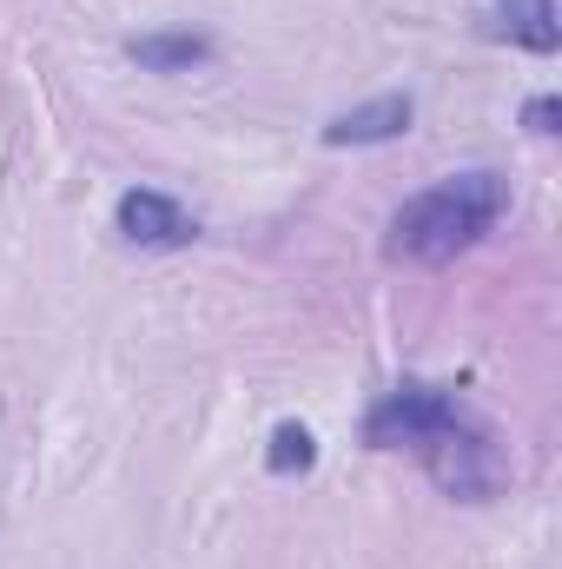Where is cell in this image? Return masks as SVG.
<instances>
[{
	"label": "cell",
	"instance_id": "7a4b0ae2",
	"mask_svg": "<svg viewBox=\"0 0 562 569\" xmlns=\"http://www.w3.org/2000/svg\"><path fill=\"white\" fill-rule=\"evenodd\" d=\"M418 457H423V470L450 490V497H463V503H483L490 490H496V457H490V437L483 430H470L463 418H450L443 430H430L418 443Z\"/></svg>",
	"mask_w": 562,
	"mask_h": 569
},
{
	"label": "cell",
	"instance_id": "277c9868",
	"mask_svg": "<svg viewBox=\"0 0 562 569\" xmlns=\"http://www.w3.org/2000/svg\"><path fill=\"white\" fill-rule=\"evenodd\" d=\"M120 232L133 239V246H192L199 239V219L179 206V199H165V192H145V186H133V192H120Z\"/></svg>",
	"mask_w": 562,
	"mask_h": 569
},
{
	"label": "cell",
	"instance_id": "3957f363",
	"mask_svg": "<svg viewBox=\"0 0 562 569\" xmlns=\"http://www.w3.org/2000/svg\"><path fill=\"white\" fill-rule=\"evenodd\" d=\"M456 418V398L443 391V385H398V391H384L378 405H371V418H364V443L371 450H418L430 430H443Z\"/></svg>",
	"mask_w": 562,
	"mask_h": 569
},
{
	"label": "cell",
	"instance_id": "8992f818",
	"mask_svg": "<svg viewBox=\"0 0 562 569\" xmlns=\"http://www.w3.org/2000/svg\"><path fill=\"white\" fill-rule=\"evenodd\" d=\"M490 40H516L530 53H556L562 47L556 0H490Z\"/></svg>",
	"mask_w": 562,
	"mask_h": 569
},
{
	"label": "cell",
	"instance_id": "ba28073f",
	"mask_svg": "<svg viewBox=\"0 0 562 569\" xmlns=\"http://www.w3.org/2000/svg\"><path fill=\"white\" fill-rule=\"evenodd\" d=\"M265 463H272V477L311 470V463H318V443H311V430H304V425H279V430H272V450H265Z\"/></svg>",
	"mask_w": 562,
	"mask_h": 569
},
{
	"label": "cell",
	"instance_id": "52a82bcc",
	"mask_svg": "<svg viewBox=\"0 0 562 569\" xmlns=\"http://www.w3.org/2000/svg\"><path fill=\"white\" fill-rule=\"evenodd\" d=\"M127 60H140L145 73H192L199 60H212L205 33H140L127 40Z\"/></svg>",
	"mask_w": 562,
	"mask_h": 569
},
{
	"label": "cell",
	"instance_id": "6da1fadb",
	"mask_svg": "<svg viewBox=\"0 0 562 569\" xmlns=\"http://www.w3.org/2000/svg\"><path fill=\"white\" fill-rule=\"evenodd\" d=\"M510 212V186L503 172H456L443 186H430L418 199L398 206L384 252L411 259V266H450L456 252H470L496 219Z\"/></svg>",
	"mask_w": 562,
	"mask_h": 569
},
{
	"label": "cell",
	"instance_id": "5b68a950",
	"mask_svg": "<svg viewBox=\"0 0 562 569\" xmlns=\"http://www.w3.org/2000/svg\"><path fill=\"white\" fill-rule=\"evenodd\" d=\"M411 93H384V100H371V107H351V113H338L331 127H324V146H378V140H398V133H411Z\"/></svg>",
	"mask_w": 562,
	"mask_h": 569
},
{
	"label": "cell",
	"instance_id": "9c48e42d",
	"mask_svg": "<svg viewBox=\"0 0 562 569\" xmlns=\"http://www.w3.org/2000/svg\"><path fill=\"white\" fill-rule=\"evenodd\" d=\"M556 100H550V93H543V100H530V107H523V120H530V133H556Z\"/></svg>",
	"mask_w": 562,
	"mask_h": 569
}]
</instances>
